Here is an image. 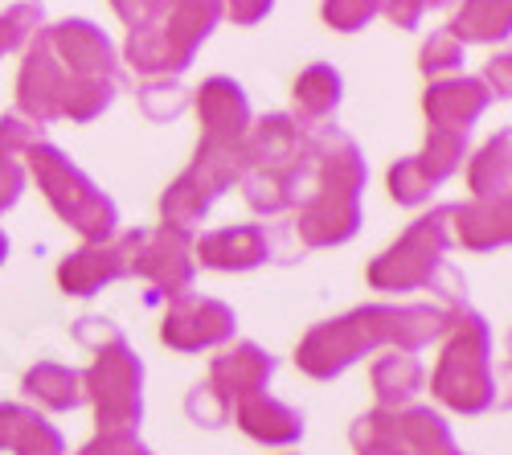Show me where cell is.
Here are the masks:
<instances>
[{"label":"cell","mask_w":512,"mask_h":455,"mask_svg":"<svg viewBox=\"0 0 512 455\" xmlns=\"http://www.w3.org/2000/svg\"><path fill=\"white\" fill-rule=\"evenodd\" d=\"M443 333V308L431 304H369L353 308L336 320L316 324L312 333L295 349V365L316 382L340 378L349 365L377 349H398V353H418Z\"/></svg>","instance_id":"1"},{"label":"cell","mask_w":512,"mask_h":455,"mask_svg":"<svg viewBox=\"0 0 512 455\" xmlns=\"http://www.w3.org/2000/svg\"><path fill=\"white\" fill-rule=\"evenodd\" d=\"M74 341L95 361L82 374V394L95 402L99 431H136L144 419V361L132 353L119 324L107 316L74 320Z\"/></svg>","instance_id":"2"},{"label":"cell","mask_w":512,"mask_h":455,"mask_svg":"<svg viewBox=\"0 0 512 455\" xmlns=\"http://www.w3.org/2000/svg\"><path fill=\"white\" fill-rule=\"evenodd\" d=\"M439 365L431 374V390L443 406L459 415H484L496 402V374H492V328L488 320L467 308H443V333H439Z\"/></svg>","instance_id":"3"},{"label":"cell","mask_w":512,"mask_h":455,"mask_svg":"<svg viewBox=\"0 0 512 455\" xmlns=\"http://www.w3.org/2000/svg\"><path fill=\"white\" fill-rule=\"evenodd\" d=\"M222 21V0H164L152 25L127 33V62L144 78H177Z\"/></svg>","instance_id":"4"},{"label":"cell","mask_w":512,"mask_h":455,"mask_svg":"<svg viewBox=\"0 0 512 455\" xmlns=\"http://www.w3.org/2000/svg\"><path fill=\"white\" fill-rule=\"evenodd\" d=\"M29 160V173L37 181V189L46 193V201L54 205V214L74 226L87 242H107L115 238V226H119V210H115V201L78 169V164L54 148V144H33L25 152Z\"/></svg>","instance_id":"5"},{"label":"cell","mask_w":512,"mask_h":455,"mask_svg":"<svg viewBox=\"0 0 512 455\" xmlns=\"http://www.w3.org/2000/svg\"><path fill=\"white\" fill-rule=\"evenodd\" d=\"M451 246H455L451 242V205H435L390 251H381L369 263V283L377 292H418V287H431L435 292Z\"/></svg>","instance_id":"6"},{"label":"cell","mask_w":512,"mask_h":455,"mask_svg":"<svg viewBox=\"0 0 512 455\" xmlns=\"http://www.w3.org/2000/svg\"><path fill=\"white\" fill-rule=\"evenodd\" d=\"M238 177H242V148L238 144L201 140L193 164L160 197L164 226H177V230H189L193 234L197 222L213 210V201H218Z\"/></svg>","instance_id":"7"},{"label":"cell","mask_w":512,"mask_h":455,"mask_svg":"<svg viewBox=\"0 0 512 455\" xmlns=\"http://www.w3.org/2000/svg\"><path fill=\"white\" fill-rule=\"evenodd\" d=\"M238 333V316L230 304L213 300V296H173L160 324V341L177 353H201V349H222Z\"/></svg>","instance_id":"8"},{"label":"cell","mask_w":512,"mask_h":455,"mask_svg":"<svg viewBox=\"0 0 512 455\" xmlns=\"http://www.w3.org/2000/svg\"><path fill=\"white\" fill-rule=\"evenodd\" d=\"M148 230H127L107 242H87L58 267V283L66 296H99L107 283L132 275V259Z\"/></svg>","instance_id":"9"},{"label":"cell","mask_w":512,"mask_h":455,"mask_svg":"<svg viewBox=\"0 0 512 455\" xmlns=\"http://www.w3.org/2000/svg\"><path fill=\"white\" fill-rule=\"evenodd\" d=\"M132 275L148 279L156 292H164L168 300L185 296L193 287L197 263H193V234L177 230V226H160L156 234H144L140 251L132 259Z\"/></svg>","instance_id":"10"},{"label":"cell","mask_w":512,"mask_h":455,"mask_svg":"<svg viewBox=\"0 0 512 455\" xmlns=\"http://www.w3.org/2000/svg\"><path fill=\"white\" fill-rule=\"evenodd\" d=\"M66 82H70V74L54 58L50 41H46V29H41L25 46V62H21V74H17V115L41 123V128L54 123Z\"/></svg>","instance_id":"11"},{"label":"cell","mask_w":512,"mask_h":455,"mask_svg":"<svg viewBox=\"0 0 512 455\" xmlns=\"http://www.w3.org/2000/svg\"><path fill=\"white\" fill-rule=\"evenodd\" d=\"M275 259V234L259 222L250 226H222L193 238V263L209 271H254Z\"/></svg>","instance_id":"12"},{"label":"cell","mask_w":512,"mask_h":455,"mask_svg":"<svg viewBox=\"0 0 512 455\" xmlns=\"http://www.w3.org/2000/svg\"><path fill=\"white\" fill-rule=\"evenodd\" d=\"M275 378V357L254 345V341H238L230 349H222L218 357L209 361V378L205 386L218 394L230 410L254 394H267V382Z\"/></svg>","instance_id":"13"},{"label":"cell","mask_w":512,"mask_h":455,"mask_svg":"<svg viewBox=\"0 0 512 455\" xmlns=\"http://www.w3.org/2000/svg\"><path fill=\"white\" fill-rule=\"evenodd\" d=\"M46 41L54 58L62 62V70L70 78H115V66H119V54L111 46V37L95 25V21H82V17H70L54 29H46Z\"/></svg>","instance_id":"14"},{"label":"cell","mask_w":512,"mask_h":455,"mask_svg":"<svg viewBox=\"0 0 512 455\" xmlns=\"http://www.w3.org/2000/svg\"><path fill=\"white\" fill-rule=\"evenodd\" d=\"M197 115H201V128H205L201 140H213V144H242V136L250 132V123H254L246 91L226 74H213V78L201 82Z\"/></svg>","instance_id":"15"},{"label":"cell","mask_w":512,"mask_h":455,"mask_svg":"<svg viewBox=\"0 0 512 455\" xmlns=\"http://www.w3.org/2000/svg\"><path fill=\"white\" fill-rule=\"evenodd\" d=\"M488 103H492V91L480 78L463 74V78H435L431 91H426V99H422V111H426V119H431V128L467 136V128L488 111Z\"/></svg>","instance_id":"16"},{"label":"cell","mask_w":512,"mask_h":455,"mask_svg":"<svg viewBox=\"0 0 512 455\" xmlns=\"http://www.w3.org/2000/svg\"><path fill=\"white\" fill-rule=\"evenodd\" d=\"M512 238V214L508 201H467V205H451V242L463 251H500Z\"/></svg>","instance_id":"17"},{"label":"cell","mask_w":512,"mask_h":455,"mask_svg":"<svg viewBox=\"0 0 512 455\" xmlns=\"http://www.w3.org/2000/svg\"><path fill=\"white\" fill-rule=\"evenodd\" d=\"M230 415L254 443H263V447H291V443H300V435H304V415L300 410L271 398V394H254V398L238 402Z\"/></svg>","instance_id":"18"},{"label":"cell","mask_w":512,"mask_h":455,"mask_svg":"<svg viewBox=\"0 0 512 455\" xmlns=\"http://www.w3.org/2000/svg\"><path fill=\"white\" fill-rule=\"evenodd\" d=\"M238 185L254 214L279 218L295 210V197H300V156L287 164H254V169H242Z\"/></svg>","instance_id":"19"},{"label":"cell","mask_w":512,"mask_h":455,"mask_svg":"<svg viewBox=\"0 0 512 455\" xmlns=\"http://www.w3.org/2000/svg\"><path fill=\"white\" fill-rule=\"evenodd\" d=\"M340 95H345V82L328 62H312L300 78H295V123L300 132H320L332 128V115L340 107Z\"/></svg>","instance_id":"20"},{"label":"cell","mask_w":512,"mask_h":455,"mask_svg":"<svg viewBox=\"0 0 512 455\" xmlns=\"http://www.w3.org/2000/svg\"><path fill=\"white\" fill-rule=\"evenodd\" d=\"M242 169H254V164H287L300 156L304 148V132L291 115H267L259 123H250V132L242 136Z\"/></svg>","instance_id":"21"},{"label":"cell","mask_w":512,"mask_h":455,"mask_svg":"<svg viewBox=\"0 0 512 455\" xmlns=\"http://www.w3.org/2000/svg\"><path fill=\"white\" fill-rule=\"evenodd\" d=\"M0 447L13 455H66L58 427L17 402H0Z\"/></svg>","instance_id":"22"},{"label":"cell","mask_w":512,"mask_h":455,"mask_svg":"<svg viewBox=\"0 0 512 455\" xmlns=\"http://www.w3.org/2000/svg\"><path fill=\"white\" fill-rule=\"evenodd\" d=\"M369 378H373V394H377V410H406L414 402V394L422 390V378H426V369L414 353H398L390 349L386 357H377L373 369H369Z\"/></svg>","instance_id":"23"},{"label":"cell","mask_w":512,"mask_h":455,"mask_svg":"<svg viewBox=\"0 0 512 455\" xmlns=\"http://www.w3.org/2000/svg\"><path fill=\"white\" fill-rule=\"evenodd\" d=\"M512 29V0H463L459 13L451 17L447 33L459 46H492V41H508Z\"/></svg>","instance_id":"24"},{"label":"cell","mask_w":512,"mask_h":455,"mask_svg":"<svg viewBox=\"0 0 512 455\" xmlns=\"http://www.w3.org/2000/svg\"><path fill=\"white\" fill-rule=\"evenodd\" d=\"M25 398H33L37 406L54 410V415H62V410H74L87 402V394H82V374L70 365H58V361H37L25 382H21Z\"/></svg>","instance_id":"25"},{"label":"cell","mask_w":512,"mask_h":455,"mask_svg":"<svg viewBox=\"0 0 512 455\" xmlns=\"http://www.w3.org/2000/svg\"><path fill=\"white\" fill-rule=\"evenodd\" d=\"M508 181H512V136L496 132L476 160L467 164V185H472V201H508Z\"/></svg>","instance_id":"26"},{"label":"cell","mask_w":512,"mask_h":455,"mask_svg":"<svg viewBox=\"0 0 512 455\" xmlns=\"http://www.w3.org/2000/svg\"><path fill=\"white\" fill-rule=\"evenodd\" d=\"M398 435L410 455H459L447 419L431 406H406L398 410Z\"/></svg>","instance_id":"27"},{"label":"cell","mask_w":512,"mask_h":455,"mask_svg":"<svg viewBox=\"0 0 512 455\" xmlns=\"http://www.w3.org/2000/svg\"><path fill=\"white\" fill-rule=\"evenodd\" d=\"M467 156V136L463 132H439L431 128V136H426V148L418 156H410L414 173L426 181V189H439L447 177L459 173V164Z\"/></svg>","instance_id":"28"},{"label":"cell","mask_w":512,"mask_h":455,"mask_svg":"<svg viewBox=\"0 0 512 455\" xmlns=\"http://www.w3.org/2000/svg\"><path fill=\"white\" fill-rule=\"evenodd\" d=\"M111 103H115V78H70L62 91V103H58V119L91 123Z\"/></svg>","instance_id":"29"},{"label":"cell","mask_w":512,"mask_h":455,"mask_svg":"<svg viewBox=\"0 0 512 455\" xmlns=\"http://www.w3.org/2000/svg\"><path fill=\"white\" fill-rule=\"evenodd\" d=\"M357 455H410L398 435V410H369L349 431Z\"/></svg>","instance_id":"30"},{"label":"cell","mask_w":512,"mask_h":455,"mask_svg":"<svg viewBox=\"0 0 512 455\" xmlns=\"http://www.w3.org/2000/svg\"><path fill=\"white\" fill-rule=\"evenodd\" d=\"M41 29H46V13H41L37 0H17V5H9L0 13V58L13 50H25Z\"/></svg>","instance_id":"31"},{"label":"cell","mask_w":512,"mask_h":455,"mask_svg":"<svg viewBox=\"0 0 512 455\" xmlns=\"http://www.w3.org/2000/svg\"><path fill=\"white\" fill-rule=\"evenodd\" d=\"M136 99H140V111L152 123H168V119H177L189 107V91L181 87L177 78H148Z\"/></svg>","instance_id":"32"},{"label":"cell","mask_w":512,"mask_h":455,"mask_svg":"<svg viewBox=\"0 0 512 455\" xmlns=\"http://www.w3.org/2000/svg\"><path fill=\"white\" fill-rule=\"evenodd\" d=\"M463 66V46L447 33V29H439V33H431L422 41V54H418V70L426 74V78H447V74H455Z\"/></svg>","instance_id":"33"},{"label":"cell","mask_w":512,"mask_h":455,"mask_svg":"<svg viewBox=\"0 0 512 455\" xmlns=\"http://www.w3.org/2000/svg\"><path fill=\"white\" fill-rule=\"evenodd\" d=\"M324 21L340 33H357L365 29L377 13H381V0H324Z\"/></svg>","instance_id":"34"},{"label":"cell","mask_w":512,"mask_h":455,"mask_svg":"<svg viewBox=\"0 0 512 455\" xmlns=\"http://www.w3.org/2000/svg\"><path fill=\"white\" fill-rule=\"evenodd\" d=\"M46 140V128L25 115H0V156H25L33 144Z\"/></svg>","instance_id":"35"},{"label":"cell","mask_w":512,"mask_h":455,"mask_svg":"<svg viewBox=\"0 0 512 455\" xmlns=\"http://www.w3.org/2000/svg\"><path fill=\"white\" fill-rule=\"evenodd\" d=\"M185 410H189V419H193V423H201V427H226V423H230V406H226L218 394H213L205 382L189 390Z\"/></svg>","instance_id":"36"},{"label":"cell","mask_w":512,"mask_h":455,"mask_svg":"<svg viewBox=\"0 0 512 455\" xmlns=\"http://www.w3.org/2000/svg\"><path fill=\"white\" fill-rule=\"evenodd\" d=\"M451 0H381V13H386L398 29H418L426 9H443Z\"/></svg>","instance_id":"37"},{"label":"cell","mask_w":512,"mask_h":455,"mask_svg":"<svg viewBox=\"0 0 512 455\" xmlns=\"http://www.w3.org/2000/svg\"><path fill=\"white\" fill-rule=\"evenodd\" d=\"M25 193V164L17 156H0V214L13 210Z\"/></svg>","instance_id":"38"},{"label":"cell","mask_w":512,"mask_h":455,"mask_svg":"<svg viewBox=\"0 0 512 455\" xmlns=\"http://www.w3.org/2000/svg\"><path fill=\"white\" fill-rule=\"evenodd\" d=\"M111 9H115V17L127 25V29H144V25H152L156 17H160V9H164V0H111Z\"/></svg>","instance_id":"39"},{"label":"cell","mask_w":512,"mask_h":455,"mask_svg":"<svg viewBox=\"0 0 512 455\" xmlns=\"http://www.w3.org/2000/svg\"><path fill=\"white\" fill-rule=\"evenodd\" d=\"M136 447V431H99L78 455H132Z\"/></svg>","instance_id":"40"},{"label":"cell","mask_w":512,"mask_h":455,"mask_svg":"<svg viewBox=\"0 0 512 455\" xmlns=\"http://www.w3.org/2000/svg\"><path fill=\"white\" fill-rule=\"evenodd\" d=\"M275 9V0H222V17L234 25H259Z\"/></svg>","instance_id":"41"},{"label":"cell","mask_w":512,"mask_h":455,"mask_svg":"<svg viewBox=\"0 0 512 455\" xmlns=\"http://www.w3.org/2000/svg\"><path fill=\"white\" fill-rule=\"evenodd\" d=\"M508 62H512L508 54L492 58V62H488V70H484V78H480L484 87L492 91V99H508Z\"/></svg>","instance_id":"42"},{"label":"cell","mask_w":512,"mask_h":455,"mask_svg":"<svg viewBox=\"0 0 512 455\" xmlns=\"http://www.w3.org/2000/svg\"><path fill=\"white\" fill-rule=\"evenodd\" d=\"M9 259V238H5V230H0V263Z\"/></svg>","instance_id":"43"},{"label":"cell","mask_w":512,"mask_h":455,"mask_svg":"<svg viewBox=\"0 0 512 455\" xmlns=\"http://www.w3.org/2000/svg\"><path fill=\"white\" fill-rule=\"evenodd\" d=\"M132 455H152V451H148V447H136V451H132Z\"/></svg>","instance_id":"44"},{"label":"cell","mask_w":512,"mask_h":455,"mask_svg":"<svg viewBox=\"0 0 512 455\" xmlns=\"http://www.w3.org/2000/svg\"><path fill=\"white\" fill-rule=\"evenodd\" d=\"M459 455H463V451H459Z\"/></svg>","instance_id":"45"}]
</instances>
